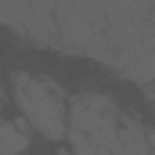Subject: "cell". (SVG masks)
<instances>
[{
  "label": "cell",
  "instance_id": "6da1fadb",
  "mask_svg": "<svg viewBox=\"0 0 155 155\" xmlns=\"http://www.w3.org/2000/svg\"><path fill=\"white\" fill-rule=\"evenodd\" d=\"M11 97L18 105L22 119L29 123V130L40 134L43 141L58 144L69 130V94L58 79L43 76V72H29V69H15L11 76Z\"/></svg>",
  "mask_w": 155,
  "mask_h": 155
},
{
  "label": "cell",
  "instance_id": "7a4b0ae2",
  "mask_svg": "<svg viewBox=\"0 0 155 155\" xmlns=\"http://www.w3.org/2000/svg\"><path fill=\"white\" fill-rule=\"evenodd\" d=\"M33 148V130L25 119H0V155H25Z\"/></svg>",
  "mask_w": 155,
  "mask_h": 155
},
{
  "label": "cell",
  "instance_id": "3957f363",
  "mask_svg": "<svg viewBox=\"0 0 155 155\" xmlns=\"http://www.w3.org/2000/svg\"><path fill=\"white\" fill-rule=\"evenodd\" d=\"M4 101H7V97H4V83H0V108H4Z\"/></svg>",
  "mask_w": 155,
  "mask_h": 155
},
{
  "label": "cell",
  "instance_id": "277c9868",
  "mask_svg": "<svg viewBox=\"0 0 155 155\" xmlns=\"http://www.w3.org/2000/svg\"><path fill=\"white\" fill-rule=\"evenodd\" d=\"M148 97H152V105H155V87H152V90H148Z\"/></svg>",
  "mask_w": 155,
  "mask_h": 155
},
{
  "label": "cell",
  "instance_id": "5b68a950",
  "mask_svg": "<svg viewBox=\"0 0 155 155\" xmlns=\"http://www.w3.org/2000/svg\"><path fill=\"white\" fill-rule=\"evenodd\" d=\"M148 155H155V134H152V152H148Z\"/></svg>",
  "mask_w": 155,
  "mask_h": 155
}]
</instances>
